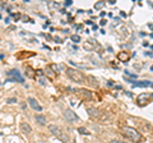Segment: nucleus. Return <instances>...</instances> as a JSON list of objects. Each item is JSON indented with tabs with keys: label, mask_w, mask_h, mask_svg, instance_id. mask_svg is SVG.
<instances>
[{
	"label": "nucleus",
	"mask_w": 153,
	"mask_h": 143,
	"mask_svg": "<svg viewBox=\"0 0 153 143\" xmlns=\"http://www.w3.org/2000/svg\"><path fill=\"white\" fill-rule=\"evenodd\" d=\"M66 75L75 83H83L84 79H85L84 74L82 72L78 70V69H74V68H66Z\"/></svg>",
	"instance_id": "obj_1"
},
{
	"label": "nucleus",
	"mask_w": 153,
	"mask_h": 143,
	"mask_svg": "<svg viewBox=\"0 0 153 143\" xmlns=\"http://www.w3.org/2000/svg\"><path fill=\"white\" fill-rule=\"evenodd\" d=\"M49 130L51 132V134H54L57 138V139H60V141H63V142H68L69 141L68 136H66L65 133L61 130L60 127L55 125V124H51V125H49Z\"/></svg>",
	"instance_id": "obj_2"
},
{
	"label": "nucleus",
	"mask_w": 153,
	"mask_h": 143,
	"mask_svg": "<svg viewBox=\"0 0 153 143\" xmlns=\"http://www.w3.org/2000/svg\"><path fill=\"white\" fill-rule=\"evenodd\" d=\"M124 130H125V136L129 138V139H131L133 142L138 143V142H140V141H142L140 133L138 132L137 129H134V128H130V127H126Z\"/></svg>",
	"instance_id": "obj_3"
},
{
	"label": "nucleus",
	"mask_w": 153,
	"mask_h": 143,
	"mask_svg": "<svg viewBox=\"0 0 153 143\" xmlns=\"http://www.w3.org/2000/svg\"><path fill=\"white\" fill-rule=\"evenodd\" d=\"M64 118L68 121H78L79 120L78 115H76V114L73 110H70V109H66V110L64 111Z\"/></svg>",
	"instance_id": "obj_4"
},
{
	"label": "nucleus",
	"mask_w": 153,
	"mask_h": 143,
	"mask_svg": "<svg viewBox=\"0 0 153 143\" xmlns=\"http://www.w3.org/2000/svg\"><path fill=\"white\" fill-rule=\"evenodd\" d=\"M28 104H30V106L33 109V110H36V111H41L42 110V106L40 104H38V101L36 98H33V97H28Z\"/></svg>",
	"instance_id": "obj_5"
},
{
	"label": "nucleus",
	"mask_w": 153,
	"mask_h": 143,
	"mask_svg": "<svg viewBox=\"0 0 153 143\" xmlns=\"http://www.w3.org/2000/svg\"><path fill=\"white\" fill-rule=\"evenodd\" d=\"M148 100H149V93H140L137 98V102L143 106V105L148 104Z\"/></svg>",
	"instance_id": "obj_6"
},
{
	"label": "nucleus",
	"mask_w": 153,
	"mask_h": 143,
	"mask_svg": "<svg viewBox=\"0 0 153 143\" xmlns=\"http://www.w3.org/2000/svg\"><path fill=\"white\" fill-rule=\"evenodd\" d=\"M8 75H13V77H14L13 79H14V80H18V82H21V83L25 82V79H23V77L21 75V73H19L18 70H16V69H13V70L9 72Z\"/></svg>",
	"instance_id": "obj_7"
},
{
	"label": "nucleus",
	"mask_w": 153,
	"mask_h": 143,
	"mask_svg": "<svg viewBox=\"0 0 153 143\" xmlns=\"http://www.w3.org/2000/svg\"><path fill=\"white\" fill-rule=\"evenodd\" d=\"M35 120L37 121V124H40V125H46V124H47L46 116L42 115V114H37V115L35 116Z\"/></svg>",
	"instance_id": "obj_8"
},
{
	"label": "nucleus",
	"mask_w": 153,
	"mask_h": 143,
	"mask_svg": "<svg viewBox=\"0 0 153 143\" xmlns=\"http://www.w3.org/2000/svg\"><path fill=\"white\" fill-rule=\"evenodd\" d=\"M21 130L25 133V134H30V133L32 132V128L30 127V124L28 123H22L21 124Z\"/></svg>",
	"instance_id": "obj_9"
},
{
	"label": "nucleus",
	"mask_w": 153,
	"mask_h": 143,
	"mask_svg": "<svg viewBox=\"0 0 153 143\" xmlns=\"http://www.w3.org/2000/svg\"><path fill=\"white\" fill-rule=\"evenodd\" d=\"M87 79H88V82H89V84L92 86V87H96V88L98 87L100 83H98V79L96 78V77H93V75H88Z\"/></svg>",
	"instance_id": "obj_10"
},
{
	"label": "nucleus",
	"mask_w": 153,
	"mask_h": 143,
	"mask_svg": "<svg viewBox=\"0 0 153 143\" xmlns=\"http://www.w3.org/2000/svg\"><path fill=\"white\" fill-rule=\"evenodd\" d=\"M129 58H130V56H129V54L126 51H121V52H119L117 54V59L120 61H128Z\"/></svg>",
	"instance_id": "obj_11"
},
{
	"label": "nucleus",
	"mask_w": 153,
	"mask_h": 143,
	"mask_svg": "<svg viewBox=\"0 0 153 143\" xmlns=\"http://www.w3.org/2000/svg\"><path fill=\"white\" fill-rule=\"evenodd\" d=\"M79 92H80V95H82V97H84V98H87V100H91V98H92V93H91V91H88V89L80 88V89H79Z\"/></svg>",
	"instance_id": "obj_12"
},
{
	"label": "nucleus",
	"mask_w": 153,
	"mask_h": 143,
	"mask_svg": "<svg viewBox=\"0 0 153 143\" xmlns=\"http://www.w3.org/2000/svg\"><path fill=\"white\" fill-rule=\"evenodd\" d=\"M87 111H88V114H89V115L91 116H92V118H97L98 116V110H97V109H96V107H88L87 109Z\"/></svg>",
	"instance_id": "obj_13"
},
{
	"label": "nucleus",
	"mask_w": 153,
	"mask_h": 143,
	"mask_svg": "<svg viewBox=\"0 0 153 143\" xmlns=\"http://www.w3.org/2000/svg\"><path fill=\"white\" fill-rule=\"evenodd\" d=\"M152 82H148V80H143V82H135L134 86H142V87H148V86H151Z\"/></svg>",
	"instance_id": "obj_14"
},
{
	"label": "nucleus",
	"mask_w": 153,
	"mask_h": 143,
	"mask_svg": "<svg viewBox=\"0 0 153 143\" xmlns=\"http://www.w3.org/2000/svg\"><path fill=\"white\" fill-rule=\"evenodd\" d=\"M78 132L80 133V134H83V136H87V134H88V130L85 129V128H79Z\"/></svg>",
	"instance_id": "obj_15"
},
{
	"label": "nucleus",
	"mask_w": 153,
	"mask_h": 143,
	"mask_svg": "<svg viewBox=\"0 0 153 143\" xmlns=\"http://www.w3.org/2000/svg\"><path fill=\"white\" fill-rule=\"evenodd\" d=\"M84 49L85 50H92L93 49V45L89 44V42H85V44H84Z\"/></svg>",
	"instance_id": "obj_16"
},
{
	"label": "nucleus",
	"mask_w": 153,
	"mask_h": 143,
	"mask_svg": "<svg viewBox=\"0 0 153 143\" xmlns=\"http://www.w3.org/2000/svg\"><path fill=\"white\" fill-rule=\"evenodd\" d=\"M71 40H73L74 42H78V41H80V37L78 35H73L71 36Z\"/></svg>",
	"instance_id": "obj_17"
},
{
	"label": "nucleus",
	"mask_w": 153,
	"mask_h": 143,
	"mask_svg": "<svg viewBox=\"0 0 153 143\" xmlns=\"http://www.w3.org/2000/svg\"><path fill=\"white\" fill-rule=\"evenodd\" d=\"M103 5H105V3H103V1H101V3H97L94 7H96V9H100V8H102Z\"/></svg>",
	"instance_id": "obj_18"
},
{
	"label": "nucleus",
	"mask_w": 153,
	"mask_h": 143,
	"mask_svg": "<svg viewBox=\"0 0 153 143\" xmlns=\"http://www.w3.org/2000/svg\"><path fill=\"white\" fill-rule=\"evenodd\" d=\"M110 143H126V142H124V141H120V139H112Z\"/></svg>",
	"instance_id": "obj_19"
},
{
	"label": "nucleus",
	"mask_w": 153,
	"mask_h": 143,
	"mask_svg": "<svg viewBox=\"0 0 153 143\" xmlns=\"http://www.w3.org/2000/svg\"><path fill=\"white\" fill-rule=\"evenodd\" d=\"M8 102H9V104H12V102H17V100H16V98H9V100H8Z\"/></svg>",
	"instance_id": "obj_20"
}]
</instances>
